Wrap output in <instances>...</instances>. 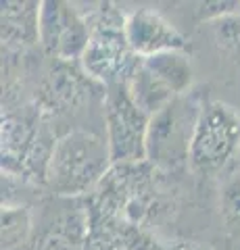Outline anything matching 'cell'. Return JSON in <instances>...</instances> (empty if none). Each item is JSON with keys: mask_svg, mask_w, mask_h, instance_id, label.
Returning <instances> with one entry per match:
<instances>
[{"mask_svg": "<svg viewBox=\"0 0 240 250\" xmlns=\"http://www.w3.org/2000/svg\"><path fill=\"white\" fill-rule=\"evenodd\" d=\"M107 88L84 71L80 61L46 57L34 88V104L55 127L57 136L92 131L105 136Z\"/></svg>", "mask_w": 240, "mask_h": 250, "instance_id": "1", "label": "cell"}, {"mask_svg": "<svg viewBox=\"0 0 240 250\" xmlns=\"http://www.w3.org/2000/svg\"><path fill=\"white\" fill-rule=\"evenodd\" d=\"M188 42L196 85L240 113V11L203 23Z\"/></svg>", "mask_w": 240, "mask_h": 250, "instance_id": "2", "label": "cell"}, {"mask_svg": "<svg viewBox=\"0 0 240 250\" xmlns=\"http://www.w3.org/2000/svg\"><path fill=\"white\" fill-rule=\"evenodd\" d=\"M90 27V40L82 54V67L100 85L128 83L140 65L126 38V9L117 2L80 4Z\"/></svg>", "mask_w": 240, "mask_h": 250, "instance_id": "3", "label": "cell"}, {"mask_svg": "<svg viewBox=\"0 0 240 250\" xmlns=\"http://www.w3.org/2000/svg\"><path fill=\"white\" fill-rule=\"evenodd\" d=\"M2 173L46 188V171L57 146V131L34 103L2 108Z\"/></svg>", "mask_w": 240, "mask_h": 250, "instance_id": "4", "label": "cell"}, {"mask_svg": "<svg viewBox=\"0 0 240 250\" xmlns=\"http://www.w3.org/2000/svg\"><path fill=\"white\" fill-rule=\"evenodd\" d=\"M111 167L113 159L105 136L71 131L57 140L46 171V190L61 198H86Z\"/></svg>", "mask_w": 240, "mask_h": 250, "instance_id": "5", "label": "cell"}, {"mask_svg": "<svg viewBox=\"0 0 240 250\" xmlns=\"http://www.w3.org/2000/svg\"><path fill=\"white\" fill-rule=\"evenodd\" d=\"M207 94L203 88L175 96L149 121L146 161L163 173H184L188 169L190 148L203 113Z\"/></svg>", "mask_w": 240, "mask_h": 250, "instance_id": "6", "label": "cell"}, {"mask_svg": "<svg viewBox=\"0 0 240 250\" xmlns=\"http://www.w3.org/2000/svg\"><path fill=\"white\" fill-rule=\"evenodd\" d=\"M240 159V113L207 98L190 148L188 169L200 179H218Z\"/></svg>", "mask_w": 240, "mask_h": 250, "instance_id": "7", "label": "cell"}, {"mask_svg": "<svg viewBox=\"0 0 240 250\" xmlns=\"http://www.w3.org/2000/svg\"><path fill=\"white\" fill-rule=\"evenodd\" d=\"M86 200L48 194L34 207L32 236L15 250H86Z\"/></svg>", "mask_w": 240, "mask_h": 250, "instance_id": "8", "label": "cell"}, {"mask_svg": "<svg viewBox=\"0 0 240 250\" xmlns=\"http://www.w3.org/2000/svg\"><path fill=\"white\" fill-rule=\"evenodd\" d=\"M151 117L134 103L128 83L107 88L105 129L113 165L146 161V131Z\"/></svg>", "mask_w": 240, "mask_h": 250, "instance_id": "9", "label": "cell"}, {"mask_svg": "<svg viewBox=\"0 0 240 250\" xmlns=\"http://www.w3.org/2000/svg\"><path fill=\"white\" fill-rule=\"evenodd\" d=\"M90 40L88 21L77 2L44 0L40 6V46L52 59L80 61Z\"/></svg>", "mask_w": 240, "mask_h": 250, "instance_id": "10", "label": "cell"}, {"mask_svg": "<svg viewBox=\"0 0 240 250\" xmlns=\"http://www.w3.org/2000/svg\"><path fill=\"white\" fill-rule=\"evenodd\" d=\"M200 248L240 250V159L213 182L209 229Z\"/></svg>", "mask_w": 240, "mask_h": 250, "instance_id": "11", "label": "cell"}, {"mask_svg": "<svg viewBox=\"0 0 240 250\" xmlns=\"http://www.w3.org/2000/svg\"><path fill=\"white\" fill-rule=\"evenodd\" d=\"M126 38L140 59L169 50H190V42L157 4H138L126 11Z\"/></svg>", "mask_w": 240, "mask_h": 250, "instance_id": "12", "label": "cell"}, {"mask_svg": "<svg viewBox=\"0 0 240 250\" xmlns=\"http://www.w3.org/2000/svg\"><path fill=\"white\" fill-rule=\"evenodd\" d=\"M86 208V250H174L165 246L157 236H153L151 231L128 221V219L113 215L109 210H103L88 200Z\"/></svg>", "mask_w": 240, "mask_h": 250, "instance_id": "13", "label": "cell"}, {"mask_svg": "<svg viewBox=\"0 0 240 250\" xmlns=\"http://www.w3.org/2000/svg\"><path fill=\"white\" fill-rule=\"evenodd\" d=\"M40 6L34 0H2L0 4V48L29 52L40 46Z\"/></svg>", "mask_w": 240, "mask_h": 250, "instance_id": "14", "label": "cell"}, {"mask_svg": "<svg viewBox=\"0 0 240 250\" xmlns=\"http://www.w3.org/2000/svg\"><path fill=\"white\" fill-rule=\"evenodd\" d=\"M142 65L157 80L163 82L175 96H182L192 88H196L195 62H192L188 50H169L154 54V57L142 59Z\"/></svg>", "mask_w": 240, "mask_h": 250, "instance_id": "15", "label": "cell"}, {"mask_svg": "<svg viewBox=\"0 0 240 250\" xmlns=\"http://www.w3.org/2000/svg\"><path fill=\"white\" fill-rule=\"evenodd\" d=\"M157 6L186 38L207 21L240 11V2H161Z\"/></svg>", "mask_w": 240, "mask_h": 250, "instance_id": "16", "label": "cell"}, {"mask_svg": "<svg viewBox=\"0 0 240 250\" xmlns=\"http://www.w3.org/2000/svg\"><path fill=\"white\" fill-rule=\"evenodd\" d=\"M128 90L131 94V98H134V103L149 117L159 113L167 103H172L175 98V94L161 80H157V77L142 65V61H140V65L136 67L134 75L130 77Z\"/></svg>", "mask_w": 240, "mask_h": 250, "instance_id": "17", "label": "cell"}, {"mask_svg": "<svg viewBox=\"0 0 240 250\" xmlns=\"http://www.w3.org/2000/svg\"><path fill=\"white\" fill-rule=\"evenodd\" d=\"M34 207H2V250L23 246L32 236Z\"/></svg>", "mask_w": 240, "mask_h": 250, "instance_id": "18", "label": "cell"}]
</instances>
